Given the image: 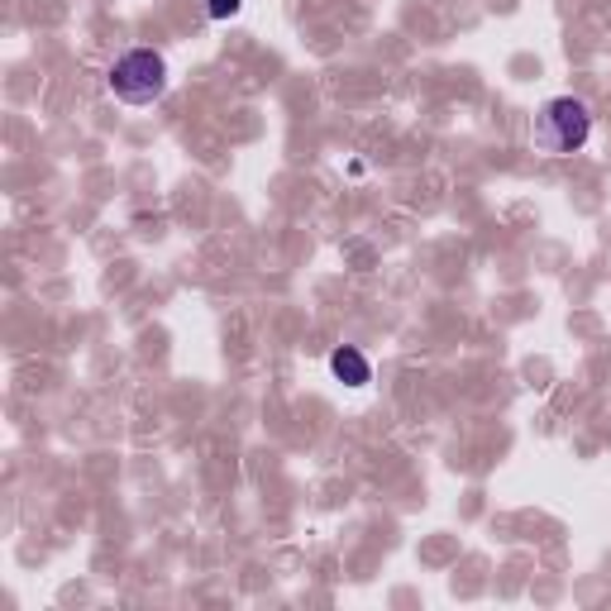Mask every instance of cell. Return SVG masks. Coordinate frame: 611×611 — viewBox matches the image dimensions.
Here are the masks:
<instances>
[{
	"mask_svg": "<svg viewBox=\"0 0 611 611\" xmlns=\"http://www.w3.org/2000/svg\"><path fill=\"white\" fill-rule=\"evenodd\" d=\"M535 149L555 153V158H569V153H583L593 139V111L578 101V96H555V101L540 105L535 115Z\"/></svg>",
	"mask_w": 611,
	"mask_h": 611,
	"instance_id": "obj_1",
	"label": "cell"
},
{
	"mask_svg": "<svg viewBox=\"0 0 611 611\" xmlns=\"http://www.w3.org/2000/svg\"><path fill=\"white\" fill-rule=\"evenodd\" d=\"M330 373L340 382H349V387H368V382H373V364H368L354 344H344V349L330 354Z\"/></svg>",
	"mask_w": 611,
	"mask_h": 611,
	"instance_id": "obj_3",
	"label": "cell"
},
{
	"mask_svg": "<svg viewBox=\"0 0 611 611\" xmlns=\"http://www.w3.org/2000/svg\"><path fill=\"white\" fill-rule=\"evenodd\" d=\"M105 87H111V96L125 105H153L167 91L163 53H153V48H129V53H119L111 63V72H105Z\"/></svg>",
	"mask_w": 611,
	"mask_h": 611,
	"instance_id": "obj_2",
	"label": "cell"
},
{
	"mask_svg": "<svg viewBox=\"0 0 611 611\" xmlns=\"http://www.w3.org/2000/svg\"><path fill=\"white\" fill-rule=\"evenodd\" d=\"M244 10V0H206V15L211 20H234Z\"/></svg>",
	"mask_w": 611,
	"mask_h": 611,
	"instance_id": "obj_4",
	"label": "cell"
}]
</instances>
